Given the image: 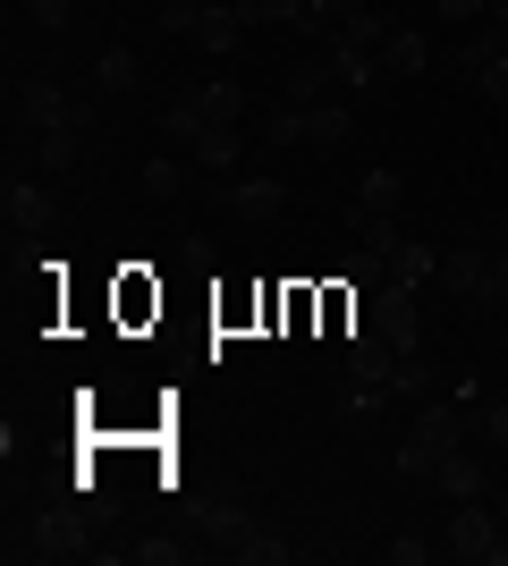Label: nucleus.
I'll list each match as a JSON object with an SVG mask.
<instances>
[{
    "label": "nucleus",
    "instance_id": "obj_1",
    "mask_svg": "<svg viewBox=\"0 0 508 566\" xmlns=\"http://www.w3.org/2000/svg\"><path fill=\"white\" fill-rule=\"evenodd\" d=\"M212 549H220V558H238V566H289V558H297V549L280 542V533H271L255 507H238V499L212 516Z\"/></svg>",
    "mask_w": 508,
    "mask_h": 566
},
{
    "label": "nucleus",
    "instance_id": "obj_2",
    "mask_svg": "<svg viewBox=\"0 0 508 566\" xmlns=\"http://www.w3.org/2000/svg\"><path fill=\"white\" fill-rule=\"evenodd\" d=\"M449 449H466V415L458 406H415V431H407V449H398V473H415V482H433V465Z\"/></svg>",
    "mask_w": 508,
    "mask_h": 566
},
{
    "label": "nucleus",
    "instance_id": "obj_3",
    "mask_svg": "<svg viewBox=\"0 0 508 566\" xmlns=\"http://www.w3.org/2000/svg\"><path fill=\"white\" fill-rule=\"evenodd\" d=\"M364 331H382L398 355H424V305H415L407 280H382L373 296H364Z\"/></svg>",
    "mask_w": 508,
    "mask_h": 566
},
{
    "label": "nucleus",
    "instance_id": "obj_4",
    "mask_svg": "<svg viewBox=\"0 0 508 566\" xmlns=\"http://www.w3.org/2000/svg\"><path fill=\"white\" fill-rule=\"evenodd\" d=\"M440 549H449V558H466V566H508V542H500V524H491L484 499H458V507H449Z\"/></svg>",
    "mask_w": 508,
    "mask_h": 566
},
{
    "label": "nucleus",
    "instance_id": "obj_5",
    "mask_svg": "<svg viewBox=\"0 0 508 566\" xmlns=\"http://www.w3.org/2000/svg\"><path fill=\"white\" fill-rule=\"evenodd\" d=\"M440 287L458 296L466 313H491L500 296H491V254L475 245V237H458V245H440Z\"/></svg>",
    "mask_w": 508,
    "mask_h": 566
},
{
    "label": "nucleus",
    "instance_id": "obj_6",
    "mask_svg": "<svg viewBox=\"0 0 508 566\" xmlns=\"http://www.w3.org/2000/svg\"><path fill=\"white\" fill-rule=\"evenodd\" d=\"M9 102H18V127H25V136H51V127L85 118V94H69L60 76H25V85H18Z\"/></svg>",
    "mask_w": 508,
    "mask_h": 566
},
{
    "label": "nucleus",
    "instance_id": "obj_7",
    "mask_svg": "<svg viewBox=\"0 0 508 566\" xmlns=\"http://www.w3.org/2000/svg\"><path fill=\"white\" fill-rule=\"evenodd\" d=\"M9 558H25V566H43V558H102V542H94V524H76V516H43L25 542H9Z\"/></svg>",
    "mask_w": 508,
    "mask_h": 566
},
{
    "label": "nucleus",
    "instance_id": "obj_8",
    "mask_svg": "<svg viewBox=\"0 0 508 566\" xmlns=\"http://www.w3.org/2000/svg\"><path fill=\"white\" fill-rule=\"evenodd\" d=\"M322 51H331V76H339V94H348V102H364V94H373V85L390 76V69H382V51L348 43V34H331Z\"/></svg>",
    "mask_w": 508,
    "mask_h": 566
},
{
    "label": "nucleus",
    "instance_id": "obj_9",
    "mask_svg": "<svg viewBox=\"0 0 508 566\" xmlns=\"http://www.w3.org/2000/svg\"><path fill=\"white\" fill-rule=\"evenodd\" d=\"M220 203H229V220H246V229H271V220L289 212V187H280V178H238Z\"/></svg>",
    "mask_w": 508,
    "mask_h": 566
},
{
    "label": "nucleus",
    "instance_id": "obj_10",
    "mask_svg": "<svg viewBox=\"0 0 508 566\" xmlns=\"http://www.w3.org/2000/svg\"><path fill=\"white\" fill-rule=\"evenodd\" d=\"M85 136H94V118H69V127L34 136V161H43V178H76V169H85Z\"/></svg>",
    "mask_w": 508,
    "mask_h": 566
},
{
    "label": "nucleus",
    "instance_id": "obj_11",
    "mask_svg": "<svg viewBox=\"0 0 508 566\" xmlns=\"http://www.w3.org/2000/svg\"><path fill=\"white\" fill-rule=\"evenodd\" d=\"M246 34H255V25L238 18V0H204V18H195V43L212 51V60H229V51H238Z\"/></svg>",
    "mask_w": 508,
    "mask_h": 566
},
{
    "label": "nucleus",
    "instance_id": "obj_12",
    "mask_svg": "<svg viewBox=\"0 0 508 566\" xmlns=\"http://www.w3.org/2000/svg\"><path fill=\"white\" fill-rule=\"evenodd\" d=\"M398 195H407V178H398V169H364L356 203H348V229H356V220H398Z\"/></svg>",
    "mask_w": 508,
    "mask_h": 566
},
{
    "label": "nucleus",
    "instance_id": "obj_13",
    "mask_svg": "<svg viewBox=\"0 0 508 566\" xmlns=\"http://www.w3.org/2000/svg\"><path fill=\"white\" fill-rule=\"evenodd\" d=\"M433 491L449 499V507H458V499H484V457H475V449H449L433 465Z\"/></svg>",
    "mask_w": 508,
    "mask_h": 566
},
{
    "label": "nucleus",
    "instance_id": "obj_14",
    "mask_svg": "<svg viewBox=\"0 0 508 566\" xmlns=\"http://www.w3.org/2000/svg\"><path fill=\"white\" fill-rule=\"evenodd\" d=\"M390 373H398V347H390L382 331H356V338H348V380H382V389H390Z\"/></svg>",
    "mask_w": 508,
    "mask_h": 566
},
{
    "label": "nucleus",
    "instance_id": "obj_15",
    "mask_svg": "<svg viewBox=\"0 0 508 566\" xmlns=\"http://www.w3.org/2000/svg\"><path fill=\"white\" fill-rule=\"evenodd\" d=\"M331 94H339V76H331V51H305V60L289 69V94H280V102H305V111H314V102H331Z\"/></svg>",
    "mask_w": 508,
    "mask_h": 566
},
{
    "label": "nucleus",
    "instance_id": "obj_16",
    "mask_svg": "<svg viewBox=\"0 0 508 566\" xmlns=\"http://www.w3.org/2000/svg\"><path fill=\"white\" fill-rule=\"evenodd\" d=\"M195 111L212 118V127H238L246 118V85L238 76H204V85H195Z\"/></svg>",
    "mask_w": 508,
    "mask_h": 566
},
{
    "label": "nucleus",
    "instance_id": "obj_17",
    "mask_svg": "<svg viewBox=\"0 0 508 566\" xmlns=\"http://www.w3.org/2000/svg\"><path fill=\"white\" fill-rule=\"evenodd\" d=\"M382 69H390V76H424V69H433V43H424L415 25H390V43H382Z\"/></svg>",
    "mask_w": 508,
    "mask_h": 566
},
{
    "label": "nucleus",
    "instance_id": "obj_18",
    "mask_svg": "<svg viewBox=\"0 0 508 566\" xmlns=\"http://www.w3.org/2000/svg\"><path fill=\"white\" fill-rule=\"evenodd\" d=\"M204 136H212V118L195 111V94H178V102H169V111H162V144H178V153H195V144H204Z\"/></svg>",
    "mask_w": 508,
    "mask_h": 566
},
{
    "label": "nucleus",
    "instance_id": "obj_19",
    "mask_svg": "<svg viewBox=\"0 0 508 566\" xmlns=\"http://www.w3.org/2000/svg\"><path fill=\"white\" fill-rule=\"evenodd\" d=\"M356 9H364V0H305V18H297V34H305V43H331V34H339V25H348V18H356Z\"/></svg>",
    "mask_w": 508,
    "mask_h": 566
},
{
    "label": "nucleus",
    "instance_id": "obj_20",
    "mask_svg": "<svg viewBox=\"0 0 508 566\" xmlns=\"http://www.w3.org/2000/svg\"><path fill=\"white\" fill-rule=\"evenodd\" d=\"M136 76H145V69H136V51L111 43V51L94 60V94H136Z\"/></svg>",
    "mask_w": 508,
    "mask_h": 566
},
{
    "label": "nucleus",
    "instance_id": "obj_21",
    "mask_svg": "<svg viewBox=\"0 0 508 566\" xmlns=\"http://www.w3.org/2000/svg\"><path fill=\"white\" fill-rule=\"evenodd\" d=\"M348 136H356V102H348V94L314 102V144H322V153H331V144H348Z\"/></svg>",
    "mask_w": 508,
    "mask_h": 566
},
{
    "label": "nucleus",
    "instance_id": "obj_22",
    "mask_svg": "<svg viewBox=\"0 0 508 566\" xmlns=\"http://www.w3.org/2000/svg\"><path fill=\"white\" fill-rule=\"evenodd\" d=\"M0 203H9V237H18V229H34V212H43V187L9 169V187H0Z\"/></svg>",
    "mask_w": 508,
    "mask_h": 566
},
{
    "label": "nucleus",
    "instance_id": "obj_23",
    "mask_svg": "<svg viewBox=\"0 0 508 566\" xmlns=\"http://www.w3.org/2000/svg\"><path fill=\"white\" fill-rule=\"evenodd\" d=\"M390 280H407V287L440 280V245H398V254H390Z\"/></svg>",
    "mask_w": 508,
    "mask_h": 566
},
{
    "label": "nucleus",
    "instance_id": "obj_24",
    "mask_svg": "<svg viewBox=\"0 0 508 566\" xmlns=\"http://www.w3.org/2000/svg\"><path fill=\"white\" fill-rule=\"evenodd\" d=\"M195 549L187 542H169V533H145V542H127V566H187Z\"/></svg>",
    "mask_w": 508,
    "mask_h": 566
},
{
    "label": "nucleus",
    "instance_id": "obj_25",
    "mask_svg": "<svg viewBox=\"0 0 508 566\" xmlns=\"http://www.w3.org/2000/svg\"><path fill=\"white\" fill-rule=\"evenodd\" d=\"M263 136H271V144H314V111H305V102H280Z\"/></svg>",
    "mask_w": 508,
    "mask_h": 566
},
{
    "label": "nucleus",
    "instance_id": "obj_26",
    "mask_svg": "<svg viewBox=\"0 0 508 566\" xmlns=\"http://www.w3.org/2000/svg\"><path fill=\"white\" fill-rule=\"evenodd\" d=\"M382 558H390V566H433V558H449V549H440L433 533H390Z\"/></svg>",
    "mask_w": 508,
    "mask_h": 566
},
{
    "label": "nucleus",
    "instance_id": "obj_27",
    "mask_svg": "<svg viewBox=\"0 0 508 566\" xmlns=\"http://www.w3.org/2000/svg\"><path fill=\"white\" fill-rule=\"evenodd\" d=\"M238 18L263 34V25H297V18H305V0H238Z\"/></svg>",
    "mask_w": 508,
    "mask_h": 566
},
{
    "label": "nucleus",
    "instance_id": "obj_28",
    "mask_svg": "<svg viewBox=\"0 0 508 566\" xmlns=\"http://www.w3.org/2000/svg\"><path fill=\"white\" fill-rule=\"evenodd\" d=\"M187 161H195V169H212V178H220V169H229V161H238V127H212V136H204V144H195V153H187Z\"/></svg>",
    "mask_w": 508,
    "mask_h": 566
},
{
    "label": "nucleus",
    "instance_id": "obj_29",
    "mask_svg": "<svg viewBox=\"0 0 508 566\" xmlns=\"http://www.w3.org/2000/svg\"><path fill=\"white\" fill-rule=\"evenodd\" d=\"M178 187H187V169L169 161V153H153V161H145V195H153V203H169Z\"/></svg>",
    "mask_w": 508,
    "mask_h": 566
},
{
    "label": "nucleus",
    "instance_id": "obj_30",
    "mask_svg": "<svg viewBox=\"0 0 508 566\" xmlns=\"http://www.w3.org/2000/svg\"><path fill=\"white\" fill-rule=\"evenodd\" d=\"M390 398H433V373H424V355H398V373H390Z\"/></svg>",
    "mask_w": 508,
    "mask_h": 566
},
{
    "label": "nucleus",
    "instance_id": "obj_31",
    "mask_svg": "<svg viewBox=\"0 0 508 566\" xmlns=\"http://www.w3.org/2000/svg\"><path fill=\"white\" fill-rule=\"evenodd\" d=\"M195 18H204V0H162V9H153L162 34H195Z\"/></svg>",
    "mask_w": 508,
    "mask_h": 566
},
{
    "label": "nucleus",
    "instance_id": "obj_32",
    "mask_svg": "<svg viewBox=\"0 0 508 566\" xmlns=\"http://www.w3.org/2000/svg\"><path fill=\"white\" fill-rule=\"evenodd\" d=\"M356 245H373V254H398L407 237H398V220H356Z\"/></svg>",
    "mask_w": 508,
    "mask_h": 566
},
{
    "label": "nucleus",
    "instance_id": "obj_33",
    "mask_svg": "<svg viewBox=\"0 0 508 566\" xmlns=\"http://www.w3.org/2000/svg\"><path fill=\"white\" fill-rule=\"evenodd\" d=\"M25 9H34L43 34H69V25H76V0H25Z\"/></svg>",
    "mask_w": 508,
    "mask_h": 566
},
{
    "label": "nucleus",
    "instance_id": "obj_34",
    "mask_svg": "<svg viewBox=\"0 0 508 566\" xmlns=\"http://www.w3.org/2000/svg\"><path fill=\"white\" fill-rule=\"evenodd\" d=\"M475 85H484V102H500V111H508V51H500V60H484V69H475Z\"/></svg>",
    "mask_w": 508,
    "mask_h": 566
},
{
    "label": "nucleus",
    "instance_id": "obj_35",
    "mask_svg": "<svg viewBox=\"0 0 508 566\" xmlns=\"http://www.w3.org/2000/svg\"><path fill=\"white\" fill-rule=\"evenodd\" d=\"M440 18H449V25H484L491 0H440Z\"/></svg>",
    "mask_w": 508,
    "mask_h": 566
},
{
    "label": "nucleus",
    "instance_id": "obj_36",
    "mask_svg": "<svg viewBox=\"0 0 508 566\" xmlns=\"http://www.w3.org/2000/svg\"><path fill=\"white\" fill-rule=\"evenodd\" d=\"M484 440H491V449H508V398L484 406Z\"/></svg>",
    "mask_w": 508,
    "mask_h": 566
},
{
    "label": "nucleus",
    "instance_id": "obj_37",
    "mask_svg": "<svg viewBox=\"0 0 508 566\" xmlns=\"http://www.w3.org/2000/svg\"><path fill=\"white\" fill-rule=\"evenodd\" d=\"M491 296H500V305H508V245H500V254H491Z\"/></svg>",
    "mask_w": 508,
    "mask_h": 566
},
{
    "label": "nucleus",
    "instance_id": "obj_38",
    "mask_svg": "<svg viewBox=\"0 0 508 566\" xmlns=\"http://www.w3.org/2000/svg\"><path fill=\"white\" fill-rule=\"evenodd\" d=\"M491 18H500V25H508V0H491Z\"/></svg>",
    "mask_w": 508,
    "mask_h": 566
},
{
    "label": "nucleus",
    "instance_id": "obj_39",
    "mask_svg": "<svg viewBox=\"0 0 508 566\" xmlns=\"http://www.w3.org/2000/svg\"><path fill=\"white\" fill-rule=\"evenodd\" d=\"M500 245H508V220H500Z\"/></svg>",
    "mask_w": 508,
    "mask_h": 566
}]
</instances>
